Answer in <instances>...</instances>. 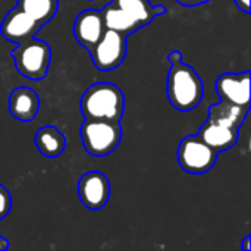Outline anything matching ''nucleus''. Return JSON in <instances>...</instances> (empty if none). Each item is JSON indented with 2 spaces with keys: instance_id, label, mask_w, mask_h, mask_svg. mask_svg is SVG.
<instances>
[{
  "instance_id": "1",
  "label": "nucleus",
  "mask_w": 251,
  "mask_h": 251,
  "mask_svg": "<svg viewBox=\"0 0 251 251\" xmlns=\"http://www.w3.org/2000/svg\"><path fill=\"white\" fill-rule=\"evenodd\" d=\"M204 94V87L196 69L184 62L171 65L166 79V97L169 103L179 112L196 109Z\"/></svg>"
},
{
  "instance_id": "2",
  "label": "nucleus",
  "mask_w": 251,
  "mask_h": 251,
  "mask_svg": "<svg viewBox=\"0 0 251 251\" xmlns=\"http://www.w3.org/2000/svg\"><path fill=\"white\" fill-rule=\"evenodd\" d=\"M79 107L84 119L121 121L125 110V96L112 82H96L84 91Z\"/></svg>"
},
{
  "instance_id": "3",
  "label": "nucleus",
  "mask_w": 251,
  "mask_h": 251,
  "mask_svg": "<svg viewBox=\"0 0 251 251\" xmlns=\"http://www.w3.org/2000/svg\"><path fill=\"white\" fill-rule=\"evenodd\" d=\"M82 146L94 157H103L115 151L122 138L119 121L85 119L79 129Z\"/></svg>"
},
{
  "instance_id": "4",
  "label": "nucleus",
  "mask_w": 251,
  "mask_h": 251,
  "mask_svg": "<svg viewBox=\"0 0 251 251\" xmlns=\"http://www.w3.org/2000/svg\"><path fill=\"white\" fill-rule=\"evenodd\" d=\"M16 71L31 81L44 79L51 60V49L43 40L31 38L10 51Z\"/></svg>"
},
{
  "instance_id": "5",
  "label": "nucleus",
  "mask_w": 251,
  "mask_h": 251,
  "mask_svg": "<svg viewBox=\"0 0 251 251\" xmlns=\"http://www.w3.org/2000/svg\"><path fill=\"white\" fill-rule=\"evenodd\" d=\"M218 151L209 147L200 137L188 135L181 140L176 151V159L181 169L187 174H207L218 160Z\"/></svg>"
},
{
  "instance_id": "6",
  "label": "nucleus",
  "mask_w": 251,
  "mask_h": 251,
  "mask_svg": "<svg viewBox=\"0 0 251 251\" xmlns=\"http://www.w3.org/2000/svg\"><path fill=\"white\" fill-rule=\"evenodd\" d=\"M126 34L106 28L100 40L88 50L94 66L100 71H113L126 56Z\"/></svg>"
},
{
  "instance_id": "7",
  "label": "nucleus",
  "mask_w": 251,
  "mask_h": 251,
  "mask_svg": "<svg viewBox=\"0 0 251 251\" xmlns=\"http://www.w3.org/2000/svg\"><path fill=\"white\" fill-rule=\"evenodd\" d=\"M78 196L84 207L90 210L103 209L110 197V182L103 172L90 171L78 181Z\"/></svg>"
},
{
  "instance_id": "8",
  "label": "nucleus",
  "mask_w": 251,
  "mask_h": 251,
  "mask_svg": "<svg viewBox=\"0 0 251 251\" xmlns=\"http://www.w3.org/2000/svg\"><path fill=\"white\" fill-rule=\"evenodd\" d=\"M41 25L21 7L10 9L0 24V34L7 41L21 44L35 37Z\"/></svg>"
},
{
  "instance_id": "9",
  "label": "nucleus",
  "mask_w": 251,
  "mask_h": 251,
  "mask_svg": "<svg viewBox=\"0 0 251 251\" xmlns=\"http://www.w3.org/2000/svg\"><path fill=\"white\" fill-rule=\"evenodd\" d=\"M216 91L221 100L250 107V71L222 74L216 79Z\"/></svg>"
},
{
  "instance_id": "10",
  "label": "nucleus",
  "mask_w": 251,
  "mask_h": 251,
  "mask_svg": "<svg viewBox=\"0 0 251 251\" xmlns=\"http://www.w3.org/2000/svg\"><path fill=\"white\" fill-rule=\"evenodd\" d=\"M104 29L101 12L96 9L82 10L74 22L75 40L87 50H90L100 40Z\"/></svg>"
},
{
  "instance_id": "11",
  "label": "nucleus",
  "mask_w": 251,
  "mask_h": 251,
  "mask_svg": "<svg viewBox=\"0 0 251 251\" xmlns=\"http://www.w3.org/2000/svg\"><path fill=\"white\" fill-rule=\"evenodd\" d=\"M40 110V97L29 87H18L9 96V112L21 122H31Z\"/></svg>"
},
{
  "instance_id": "12",
  "label": "nucleus",
  "mask_w": 251,
  "mask_h": 251,
  "mask_svg": "<svg viewBox=\"0 0 251 251\" xmlns=\"http://www.w3.org/2000/svg\"><path fill=\"white\" fill-rule=\"evenodd\" d=\"M238 131L240 129H235V128H231L218 122H212L207 119V122H204L200 126L197 137H200L215 151L221 153L235 146L238 140Z\"/></svg>"
},
{
  "instance_id": "13",
  "label": "nucleus",
  "mask_w": 251,
  "mask_h": 251,
  "mask_svg": "<svg viewBox=\"0 0 251 251\" xmlns=\"http://www.w3.org/2000/svg\"><path fill=\"white\" fill-rule=\"evenodd\" d=\"M112 3L129 15L141 28L166 12L163 6H154L150 0H112Z\"/></svg>"
},
{
  "instance_id": "14",
  "label": "nucleus",
  "mask_w": 251,
  "mask_h": 251,
  "mask_svg": "<svg viewBox=\"0 0 251 251\" xmlns=\"http://www.w3.org/2000/svg\"><path fill=\"white\" fill-rule=\"evenodd\" d=\"M249 109L250 107H244L221 100L218 104H212L209 107V121L240 129L247 118Z\"/></svg>"
},
{
  "instance_id": "15",
  "label": "nucleus",
  "mask_w": 251,
  "mask_h": 251,
  "mask_svg": "<svg viewBox=\"0 0 251 251\" xmlns=\"http://www.w3.org/2000/svg\"><path fill=\"white\" fill-rule=\"evenodd\" d=\"M35 147L49 159L59 157L66 149V137L53 125H46L35 132Z\"/></svg>"
},
{
  "instance_id": "16",
  "label": "nucleus",
  "mask_w": 251,
  "mask_h": 251,
  "mask_svg": "<svg viewBox=\"0 0 251 251\" xmlns=\"http://www.w3.org/2000/svg\"><path fill=\"white\" fill-rule=\"evenodd\" d=\"M100 12L103 16L104 28L115 29V31H119L122 34H126V35H129V34H132L141 28L129 15H126L122 9H119L112 1H110V4L104 6L103 10H100Z\"/></svg>"
},
{
  "instance_id": "17",
  "label": "nucleus",
  "mask_w": 251,
  "mask_h": 251,
  "mask_svg": "<svg viewBox=\"0 0 251 251\" xmlns=\"http://www.w3.org/2000/svg\"><path fill=\"white\" fill-rule=\"evenodd\" d=\"M18 7L35 19L41 26L51 21L59 9V0H18Z\"/></svg>"
},
{
  "instance_id": "18",
  "label": "nucleus",
  "mask_w": 251,
  "mask_h": 251,
  "mask_svg": "<svg viewBox=\"0 0 251 251\" xmlns=\"http://www.w3.org/2000/svg\"><path fill=\"white\" fill-rule=\"evenodd\" d=\"M10 209H12L10 193H9V190L4 185L0 184V221L4 219L10 213Z\"/></svg>"
},
{
  "instance_id": "19",
  "label": "nucleus",
  "mask_w": 251,
  "mask_h": 251,
  "mask_svg": "<svg viewBox=\"0 0 251 251\" xmlns=\"http://www.w3.org/2000/svg\"><path fill=\"white\" fill-rule=\"evenodd\" d=\"M168 60L171 62V65L174 63H179V62H184V54L178 50H174L168 54Z\"/></svg>"
},
{
  "instance_id": "20",
  "label": "nucleus",
  "mask_w": 251,
  "mask_h": 251,
  "mask_svg": "<svg viewBox=\"0 0 251 251\" xmlns=\"http://www.w3.org/2000/svg\"><path fill=\"white\" fill-rule=\"evenodd\" d=\"M179 4L182 6H187V7H194V6H200V4H204L210 0H176Z\"/></svg>"
},
{
  "instance_id": "21",
  "label": "nucleus",
  "mask_w": 251,
  "mask_h": 251,
  "mask_svg": "<svg viewBox=\"0 0 251 251\" xmlns=\"http://www.w3.org/2000/svg\"><path fill=\"white\" fill-rule=\"evenodd\" d=\"M237 7L244 13H250V0H234Z\"/></svg>"
},
{
  "instance_id": "22",
  "label": "nucleus",
  "mask_w": 251,
  "mask_h": 251,
  "mask_svg": "<svg viewBox=\"0 0 251 251\" xmlns=\"http://www.w3.org/2000/svg\"><path fill=\"white\" fill-rule=\"evenodd\" d=\"M251 235H246V238L243 240V244H241V249L244 251H250L251 250Z\"/></svg>"
},
{
  "instance_id": "23",
  "label": "nucleus",
  "mask_w": 251,
  "mask_h": 251,
  "mask_svg": "<svg viewBox=\"0 0 251 251\" xmlns=\"http://www.w3.org/2000/svg\"><path fill=\"white\" fill-rule=\"evenodd\" d=\"M9 249V241L4 237H0V251L7 250Z\"/></svg>"
}]
</instances>
